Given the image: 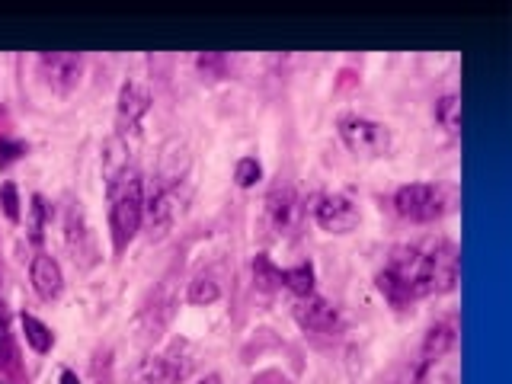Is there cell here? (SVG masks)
Here are the masks:
<instances>
[{"mask_svg":"<svg viewBox=\"0 0 512 384\" xmlns=\"http://www.w3.org/2000/svg\"><path fill=\"white\" fill-rule=\"evenodd\" d=\"M106 199H109L112 253L122 256L144 224V176L138 173V167H125L116 180H109Z\"/></svg>","mask_w":512,"mask_h":384,"instance_id":"cell-1","label":"cell"},{"mask_svg":"<svg viewBox=\"0 0 512 384\" xmlns=\"http://www.w3.org/2000/svg\"><path fill=\"white\" fill-rule=\"evenodd\" d=\"M458 205V192L445 183H404L394 192V212L413 224L442 221Z\"/></svg>","mask_w":512,"mask_h":384,"instance_id":"cell-2","label":"cell"},{"mask_svg":"<svg viewBox=\"0 0 512 384\" xmlns=\"http://www.w3.org/2000/svg\"><path fill=\"white\" fill-rule=\"evenodd\" d=\"M420 247H423V269H420L423 298L448 295L458 285V269H461V253L455 247V240L436 237V240H426Z\"/></svg>","mask_w":512,"mask_h":384,"instance_id":"cell-3","label":"cell"},{"mask_svg":"<svg viewBox=\"0 0 512 384\" xmlns=\"http://www.w3.org/2000/svg\"><path fill=\"white\" fill-rule=\"evenodd\" d=\"M336 135L356 157H388L394 144L388 125L359 116V112H346V116L336 119Z\"/></svg>","mask_w":512,"mask_h":384,"instance_id":"cell-4","label":"cell"},{"mask_svg":"<svg viewBox=\"0 0 512 384\" xmlns=\"http://www.w3.org/2000/svg\"><path fill=\"white\" fill-rule=\"evenodd\" d=\"M176 215H180V189H176V176H157V180L144 189V224H148L151 240H164Z\"/></svg>","mask_w":512,"mask_h":384,"instance_id":"cell-5","label":"cell"},{"mask_svg":"<svg viewBox=\"0 0 512 384\" xmlns=\"http://www.w3.org/2000/svg\"><path fill=\"white\" fill-rule=\"evenodd\" d=\"M36 71L42 77V84L58 93V96H71L80 87V77H84V55L74 52H45L36 58Z\"/></svg>","mask_w":512,"mask_h":384,"instance_id":"cell-6","label":"cell"},{"mask_svg":"<svg viewBox=\"0 0 512 384\" xmlns=\"http://www.w3.org/2000/svg\"><path fill=\"white\" fill-rule=\"evenodd\" d=\"M151 90L141 80H125L116 96V135L119 138H138L144 116L151 112Z\"/></svg>","mask_w":512,"mask_h":384,"instance_id":"cell-7","label":"cell"},{"mask_svg":"<svg viewBox=\"0 0 512 384\" xmlns=\"http://www.w3.org/2000/svg\"><path fill=\"white\" fill-rule=\"evenodd\" d=\"M311 215L317 221V228L327 234H352L362 221L359 205L349 196H343V192H324V196H317Z\"/></svg>","mask_w":512,"mask_h":384,"instance_id":"cell-8","label":"cell"},{"mask_svg":"<svg viewBox=\"0 0 512 384\" xmlns=\"http://www.w3.org/2000/svg\"><path fill=\"white\" fill-rule=\"evenodd\" d=\"M295 320L301 330L308 333H320V336H336L343 330V314L336 304H330L327 298H320L317 292L308 298L295 301Z\"/></svg>","mask_w":512,"mask_h":384,"instance_id":"cell-9","label":"cell"},{"mask_svg":"<svg viewBox=\"0 0 512 384\" xmlns=\"http://www.w3.org/2000/svg\"><path fill=\"white\" fill-rule=\"evenodd\" d=\"M263 215H266L269 231L285 234L295 224V215H298V196H295V189L288 186V183H276V186H272L266 202H263Z\"/></svg>","mask_w":512,"mask_h":384,"instance_id":"cell-10","label":"cell"},{"mask_svg":"<svg viewBox=\"0 0 512 384\" xmlns=\"http://www.w3.org/2000/svg\"><path fill=\"white\" fill-rule=\"evenodd\" d=\"M29 282H32V292H36L42 301H58L64 292V272L61 263L55 256L48 253H36L29 263Z\"/></svg>","mask_w":512,"mask_h":384,"instance_id":"cell-11","label":"cell"},{"mask_svg":"<svg viewBox=\"0 0 512 384\" xmlns=\"http://www.w3.org/2000/svg\"><path fill=\"white\" fill-rule=\"evenodd\" d=\"M64 244H68L74 263H80L84 269H90L96 263V244H93V234H90L80 208H71L68 218H64Z\"/></svg>","mask_w":512,"mask_h":384,"instance_id":"cell-12","label":"cell"},{"mask_svg":"<svg viewBox=\"0 0 512 384\" xmlns=\"http://www.w3.org/2000/svg\"><path fill=\"white\" fill-rule=\"evenodd\" d=\"M180 343H173L164 356H154L138 368V384H180L189 372L186 362H176Z\"/></svg>","mask_w":512,"mask_h":384,"instance_id":"cell-13","label":"cell"},{"mask_svg":"<svg viewBox=\"0 0 512 384\" xmlns=\"http://www.w3.org/2000/svg\"><path fill=\"white\" fill-rule=\"evenodd\" d=\"M455 349H458V324L452 317H445V320H436V324L426 330V340L420 346V359L416 362L452 356Z\"/></svg>","mask_w":512,"mask_h":384,"instance_id":"cell-14","label":"cell"},{"mask_svg":"<svg viewBox=\"0 0 512 384\" xmlns=\"http://www.w3.org/2000/svg\"><path fill=\"white\" fill-rule=\"evenodd\" d=\"M455 378H458V362L452 352V356H442V359L416 362L410 384H455Z\"/></svg>","mask_w":512,"mask_h":384,"instance_id":"cell-15","label":"cell"},{"mask_svg":"<svg viewBox=\"0 0 512 384\" xmlns=\"http://www.w3.org/2000/svg\"><path fill=\"white\" fill-rule=\"evenodd\" d=\"M375 288L384 295V301H388L391 308H397V311H404V308H410L413 301H420V298L413 295V288L404 279H397L394 272H388V269H378Z\"/></svg>","mask_w":512,"mask_h":384,"instance_id":"cell-16","label":"cell"},{"mask_svg":"<svg viewBox=\"0 0 512 384\" xmlns=\"http://www.w3.org/2000/svg\"><path fill=\"white\" fill-rule=\"evenodd\" d=\"M20 327H23V336L32 352H39V356H48V352L55 349V333L52 327L45 324V320H39L36 314H20Z\"/></svg>","mask_w":512,"mask_h":384,"instance_id":"cell-17","label":"cell"},{"mask_svg":"<svg viewBox=\"0 0 512 384\" xmlns=\"http://www.w3.org/2000/svg\"><path fill=\"white\" fill-rule=\"evenodd\" d=\"M250 269H253L256 292L272 295V292H279V288H282V269L272 263L266 253H256L253 260H250Z\"/></svg>","mask_w":512,"mask_h":384,"instance_id":"cell-18","label":"cell"},{"mask_svg":"<svg viewBox=\"0 0 512 384\" xmlns=\"http://www.w3.org/2000/svg\"><path fill=\"white\" fill-rule=\"evenodd\" d=\"M314 282H317V276H314V263L311 260H304V263H298L292 269H282V288H285V292H292L295 298L314 295Z\"/></svg>","mask_w":512,"mask_h":384,"instance_id":"cell-19","label":"cell"},{"mask_svg":"<svg viewBox=\"0 0 512 384\" xmlns=\"http://www.w3.org/2000/svg\"><path fill=\"white\" fill-rule=\"evenodd\" d=\"M125 167H132L128 164V141L119 138V135H112L106 144H103V180H116V176L125 170Z\"/></svg>","mask_w":512,"mask_h":384,"instance_id":"cell-20","label":"cell"},{"mask_svg":"<svg viewBox=\"0 0 512 384\" xmlns=\"http://www.w3.org/2000/svg\"><path fill=\"white\" fill-rule=\"evenodd\" d=\"M48 221H52V205H48L42 192H36V196L29 199V244L32 247H42Z\"/></svg>","mask_w":512,"mask_h":384,"instance_id":"cell-21","label":"cell"},{"mask_svg":"<svg viewBox=\"0 0 512 384\" xmlns=\"http://www.w3.org/2000/svg\"><path fill=\"white\" fill-rule=\"evenodd\" d=\"M436 122L448 135H461V96L445 93L436 100Z\"/></svg>","mask_w":512,"mask_h":384,"instance_id":"cell-22","label":"cell"},{"mask_svg":"<svg viewBox=\"0 0 512 384\" xmlns=\"http://www.w3.org/2000/svg\"><path fill=\"white\" fill-rule=\"evenodd\" d=\"M221 298V285L212 276H196L186 288V301L196 304V308H205V304H215Z\"/></svg>","mask_w":512,"mask_h":384,"instance_id":"cell-23","label":"cell"},{"mask_svg":"<svg viewBox=\"0 0 512 384\" xmlns=\"http://www.w3.org/2000/svg\"><path fill=\"white\" fill-rule=\"evenodd\" d=\"M0 208H4V215L10 224H20L23 221V202H20V186L13 180H7L0 186Z\"/></svg>","mask_w":512,"mask_h":384,"instance_id":"cell-24","label":"cell"},{"mask_svg":"<svg viewBox=\"0 0 512 384\" xmlns=\"http://www.w3.org/2000/svg\"><path fill=\"white\" fill-rule=\"evenodd\" d=\"M263 180V164L256 157H240L237 167H234V183L240 189H253L256 183Z\"/></svg>","mask_w":512,"mask_h":384,"instance_id":"cell-25","label":"cell"},{"mask_svg":"<svg viewBox=\"0 0 512 384\" xmlns=\"http://www.w3.org/2000/svg\"><path fill=\"white\" fill-rule=\"evenodd\" d=\"M196 68L205 74V77H212V80H221V77H228V55H221V52H202L196 55Z\"/></svg>","mask_w":512,"mask_h":384,"instance_id":"cell-26","label":"cell"},{"mask_svg":"<svg viewBox=\"0 0 512 384\" xmlns=\"http://www.w3.org/2000/svg\"><path fill=\"white\" fill-rule=\"evenodd\" d=\"M29 154V144L20 138H0V170H10L16 160Z\"/></svg>","mask_w":512,"mask_h":384,"instance_id":"cell-27","label":"cell"},{"mask_svg":"<svg viewBox=\"0 0 512 384\" xmlns=\"http://www.w3.org/2000/svg\"><path fill=\"white\" fill-rule=\"evenodd\" d=\"M10 356H13V349H10V336H7V330H0V368H4V365L10 362Z\"/></svg>","mask_w":512,"mask_h":384,"instance_id":"cell-28","label":"cell"},{"mask_svg":"<svg viewBox=\"0 0 512 384\" xmlns=\"http://www.w3.org/2000/svg\"><path fill=\"white\" fill-rule=\"evenodd\" d=\"M58 384H80L77 372L74 368H61V375H58Z\"/></svg>","mask_w":512,"mask_h":384,"instance_id":"cell-29","label":"cell"},{"mask_svg":"<svg viewBox=\"0 0 512 384\" xmlns=\"http://www.w3.org/2000/svg\"><path fill=\"white\" fill-rule=\"evenodd\" d=\"M196 384H221V375H215V372H212V375H205V378H199Z\"/></svg>","mask_w":512,"mask_h":384,"instance_id":"cell-30","label":"cell"},{"mask_svg":"<svg viewBox=\"0 0 512 384\" xmlns=\"http://www.w3.org/2000/svg\"><path fill=\"white\" fill-rule=\"evenodd\" d=\"M0 330H7V311H4V304H0Z\"/></svg>","mask_w":512,"mask_h":384,"instance_id":"cell-31","label":"cell"}]
</instances>
